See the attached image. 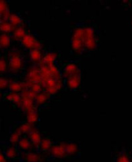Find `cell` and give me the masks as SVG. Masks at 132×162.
<instances>
[{
    "mask_svg": "<svg viewBox=\"0 0 132 162\" xmlns=\"http://www.w3.org/2000/svg\"><path fill=\"white\" fill-rule=\"evenodd\" d=\"M61 88H62V81L60 82L59 83L57 84L56 85L54 86V87H48V88H45V89H46V90H45V91L47 92L48 94H50L51 95V94H56Z\"/></svg>",
    "mask_w": 132,
    "mask_h": 162,
    "instance_id": "cell-30",
    "label": "cell"
},
{
    "mask_svg": "<svg viewBox=\"0 0 132 162\" xmlns=\"http://www.w3.org/2000/svg\"><path fill=\"white\" fill-rule=\"evenodd\" d=\"M11 38L7 34L0 35V49H5L10 46Z\"/></svg>",
    "mask_w": 132,
    "mask_h": 162,
    "instance_id": "cell-19",
    "label": "cell"
},
{
    "mask_svg": "<svg viewBox=\"0 0 132 162\" xmlns=\"http://www.w3.org/2000/svg\"><path fill=\"white\" fill-rule=\"evenodd\" d=\"M26 34L25 28L24 27V24L21 25L15 28L14 31L13 32V39L15 40V41H21L23 39Z\"/></svg>",
    "mask_w": 132,
    "mask_h": 162,
    "instance_id": "cell-11",
    "label": "cell"
},
{
    "mask_svg": "<svg viewBox=\"0 0 132 162\" xmlns=\"http://www.w3.org/2000/svg\"><path fill=\"white\" fill-rule=\"evenodd\" d=\"M19 144L20 147L24 150H28L32 148L31 143L27 138H22L19 141Z\"/></svg>",
    "mask_w": 132,
    "mask_h": 162,
    "instance_id": "cell-29",
    "label": "cell"
},
{
    "mask_svg": "<svg viewBox=\"0 0 132 162\" xmlns=\"http://www.w3.org/2000/svg\"><path fill=\"white\" fill-rule=\"evenodd\" d=\"M28 135L29 136V138L33 146H34L36 148H39L42 139L40 132L38 131V130L33 128Z\"/></svg>",
    "mask_w": 132,
    "mask_h": 162,
    "instance_id": "cell-7",
    "label": "cell"
},
{
    "mask_svg": "<svg viewBox=\"0 0 132 162\" xmlns=\"http://www.w3.org/2000/svg\"><path fill=\"white\" fill-rule=\"evenodd\" d=\"M50 97V94H48L46 91L42 92L38 94L36 98H35V100H34L36 106H40V105L42 104H43L44 102H46V101L49 99Z\"/></svg>",
    "mask_w": 132,
    "mask_h": 162,
    "instance_id": "cell-16",
    "label": "cell"
},
{
    "mask_svg": "<svg viewBox=\"0 0 132 162\" xmlns=\"http://www.w3.org/2000/svg\"><path fill=\"white\" fill-rule=\"evenodd\" d=\"M48 68H49V69H50V72H51V76H52V77H55L56 78L61 79L60 75L59 73L58 70H57V69L56 68V67L54 66V63H53V64L48 65Z\"/></svg>",
    "mask_w": 132,
    "mask_h": 162,
    "instance_id": "cell-31",
    "label": "cell"
},
{
    "mask_svg": "<svg viewBox=\"0 0 132 162\" xmlns=\"http://www.w3.org/2000/svg\"><path fill=\"white\" fill-rule=\"evenodd\" d=\"M84 46L88 50H92L96 48V42L95 37L94 30L91 28H85Z\"/></svg>",
    "mask_w": 132,
    "mask_h": 162,
    "instance_id": "cell-2",
    "label": "cell"
},
{
    "mask_svg": "<svg viewBox=\"0 0 132 162\" xmlns=\"http://www.w3.org/2000/svg\"><path fill=\"white\" fill-rule=\"evenodd\" d=\"M22 66H23V59L21 53L16 49L12 50L9 53V71L12 73H16L20 71Z\"/></svg>",
    "mask_w": 132,
    "mask_h": 162,
    "instance_id": "cell-1",
    "label": "cell"
},
{
    "mask_svg": "<svg viewBox=\"0 0 132 162\" xmlns=\"http://www.w3.org/2000/svg\"><path fill=\"white\" fill-rule=\"evenodd\" d=\"M40 147L41 149L44 151L50 150L51 147V142L50 139L48 138H44L42 139Z\"/></svg>",
    "mask_w": 132,
    "mask_h": 162,
    "instance_id": "cell-28",
    "label": "cell"
},
{
    "mask_svg": "<svg viewBox=\"0 0 132 162\" xmlns=\"http://www.w3.org/2000/svg\"><path fill=\"white\" fill-rule=\"evenodd\" d=\"M27 123L34 125V124L38 120V113L36 107H34L27 112Z\"/></svg>",
    "mask_w": 132,
    "mask_h": 162,
    "instance_id": "cell-18",
    "label": "cell"
},
{
    "mask_svg": "<svg viewBox=\"0 0 132 162\" xmlns=\"http://www.w3.org/2000/svg\"><path fill=\"white\" fill-rule=\"evenodd\" d=\"M33 128L34 127L33 125L28 123H26L25 124H22L21 126H19L18 130L21 134H22V133H27V134H28Z\"/></svg>",
    "mask_w": 132,
    "mask_h": 162,
    "instance_id": "cell-27",
    "label": "cell"
},
{
    "mask_svg": "<svg viewBox=\"0 0 132 162\" xmlns=\"http://www.w3.org/2000/svg\"><path fill=\"white\" fill-rule=\"evenodd\" d=\"M57 58V54L55 53H49L46 54V55L43 57V59L42 60L40 63H43L44 65H50L53 64L54 61H55V59ZM39 65V64H38Z\"/></svg>",
    "mask_w": 132,
    "mask_h": 162,
    "instance_id": "cell-22",
    "label": "cell"
},
{
    "mask_svg": "<svg viewBox=\"0 0 132 162\" xmlns=\"http://www.w3.org/2000/svg\"><path fill=\"white\" fill-rule=\"evenodd\" d=\"M13 25H12L9 21H4L0 23V31L3 33V34H7L13 33L15 29Z\"/></svg>",
    "mask_w": 132,
    "mask_h": 162,
    "instance_id": "cell-17",
    "label": "cell"
},
{
    "mask_svg": "<svg viewBox=\"0 0 132 162\" xmlns=\"http://www.w3.org/2000/svg\"><path fill=\"white\" fill-rule=\"evenodd\" d=\"M7 70V65L5 59L1 57L0 58V73H4Z\"/></svg>",
    "mask_w": 132,
    "mask_h": 162,
    "instance_id": "cell-33",
    "label": "cell"
},
{
    "mask_svg": "<svg viewBox=\"0 0 132 162\" xmlns=\"http://www.w3.org/2000/svg\"><path fill=\"white\" fill-rule=\"evenodd\" d=\"M21 109L25 112H27L32 109H33L34 107V100L31 99L28 97L23 91L21 92Z\"/></svg>",
    "mask_w": 132,
    "mask_h": 162,
    "instance_id": "cell-4",
    "label": "cell"
},
{
    "mask_svg": "<svg viewBox=\"0 0 132 162\" xmlns=\"http://www.w3.org/2000/svg\"><path fill=\"white\" fill-rule=\"evenodd\" d=\"M21 42L25 47L28 49L33 50V49H40L41 50L43 46L38 42V41L35 38L30 34H27L23 38V39L21 40Z\"/></svg>",
    "mask_w": 132,
    "mask_h": 162,
    "instance_id": "cell-3",
    "label": "cell"
},
{
    "mask_svg": "<svg viewBox=\"0 0 132 162\" xmlns=\"http://www.w3.org/2000/svg\"><path fill=\"white\" fill-rule=\"evenodd\" d=\"M1 98V92H0V98Z\"/></svg>",
    "mask_w": 132,
    "mask_h": 162,
    "instance_id": "cell-38",
    "label": "cell"
},
{
    "mask_svg": "<svg viewBox=\"0 0 132 162\" xmlns=\"http://www.w3.org/2000/svg\"><path fill=\"white\" fill-rule=\"evenodd\" d=\"M29 57L31 61L33 63L40 64L43 59V55L40 49H33L30 50Z\"/></svg>",
    "mask_w": 132,
    "mask_h": 162,
    "instance_id": "cell-8",
    "label": "cell"
},
{
    "mask_svg": "<svg viewBox=\"0 0 132 162\" xmlns=\"http://www.w3.org/2000/svg\"><path fill=\"white\" fill-rule=\"evenodd\" d=\"M65 149L67 155H73L77 152V146L73 143H70V144L65 143Z\"/></svg>",
    "mask_w": 132,
    "mask_h": 162,
    "instance_id": "cell-26",
    "label": "cell"
},
{
    "mask_svg": "<svg viewBox=\"0 0 132 162\" xmlns=\"http://www.w3.org/2000/svg\"><path fill=\"white\" fill-rule=\"evenodd\" d=\"M10 80L3 77H0V89H5L9 87Z\"/></svg>",
    "mask_w": 132,
    "mask_h": 162,
    "instance_id": "cell-34",
    "label": "cell"
},
{
    "mask_svg": "<svg viewBox=\"0 0 132 162\" xmlns=\"http://www.w3.org/2000/svg\"><path fill=\"white\" fill-rule=\"evenodd\" d=\"M16 155H17V152H16L15 148L13 146L9 148L6 152V155L9 158H14Z\"/></svg>",
    "mask_w": 132,
    "mask_h": 162,
    "instance_id": "cell-35",
    "label": "cell"
},
{
    "mask_svg": "<svg viewBox=\"0 0 132 162\" xmlns=\"http://www.w3.org/2000/svg\"><path fill=\"white\" fill-rule=\"evenodd\" d=\"M26 84H27V87L28 89L32 90L36 94H39L42 92V90H43V87H42L41 84L40 83H30V82H25Z\"/></svg>",
    "mask_w": 132,
    "mask_h": 162,
    "instance_id": "cell-24",
    "label": "cell"
},
{
    "mask_svg": "<svg viewBox=\"0 0 132 162\" xmlns=\"http://www.w3.org/2000/svg\"><path fill=\"white\" fill-rule=\"evenodd\" d=\"M72 45L73 49L77 53H81L84 50V42L83 39L78 38L72 36Z\"/></svg>",
    "mask_w": 132,
    "mask_h": 162,
    "instance_id": "cell-10",
    "label": "cell"
},
{
    "mask_svg": "<svg viewBox=\"0 0 132 162\" xmlns=\"http://www.w3.org/2000/svg\"><path fill=\"white\" fill-rule=\"evenodd\" d=\"M7 100L14 102L19 107H21V96L17 92H11L7 95Z\"/></svg>",
    "mask_w": 132,
    "mask_h": 162,
    "instance_id": "cell-21",
    "label": "cell"
},
{
    "mask_svg": "<svg viewBox=\"0 0 132 162\" xmlns=\"http://www.w3.org/2000/svg\"><path fill=\"white\" fill-rule=\"evenodd\" d=\"M79 72H80V70L76 65L73 64H70L66 67V69L64 70L63 76L64 77L67 78L74 75L79 73Z\"/></svg>",
    "mask_w": 132,
    "mask_h": 162,
    "instance_id": "cell-15",
    "label": "cell"
},
{
    "mask_svg": "<svg viewBox=\"0 0 132 162\" xmlns=\"http://www.w3.org/2000/svg\"><path fill=\"white\" fill-rule=\"evenodd\" d=\"M40 75V71L39 67L37 65L32 66L28 70V72L25 77V81L26 82L32 80L33 78H34V77H36Z\"/></svg>",
    "mask_w": 132,
    "mask_h": 162,
    "instance_id": "cell-14",
    "label": "cell"
},
{
    "mask_svg": "<svg viewBox=\"0 0 132 162\" xmlns=\"http://www.w3.org/2000/svg\"><path fill=\"white\" fill-rule=\"evenodd\" d=\"M10 14L7 3L5 1L0 0V23L8 21Z\"/></svg>",
    "mask_w": 132,
    "mask_h": 162,
    "instance_id": "cell-6",
    "label": "cell"
},
{
    "mask_svg": "<svg viewBox=\"0 0 132 162\" xmlns=\"http://www.w3.org/2000/svg\"><path fill=\"white\" fill-rule=\"evenodd\" d=\"M23 158L28 162H39L42 160V158L40 155L32 153V152L23 154Z\"/></svg>",
    "mask_w": 132,
    "mask_h": 162,
    "instance_id": "cell-23",
    "label": "cell"
},
{
    "mask_svg": "<svg viewBox=\"0 0 132 162\" xmlns=\"http://www.w3.org/2000/svg\"><path fill=\"white\" fill-rule=\"evenodd\" d=\"M8 21L12 25H13L15 27H17L19 26H21V25H23V21H22V20L19 17V16L14 13L10 14Z\"/></svg>",
    "mask_w": 132,
    "mask_h": 162,
    "instance_id": "cell-20",
    "label": "cell"
},
{
    "mask_svg": "<svg viewBox=\"0 0 132 162\" xmlns=\"http://www.w3.org/2000/svg\"><path fill=\"white\" fill-rule=\"evenodd\" d=\"M9 88L12 92H22L25 89L27 88L26 82H15L10 80L9 81Z\"/></svg>",
    "mask_w": 132,
    "mask_h": 162,
    "instance_id": "cell-9",
    "label": "cell"
},
{
    "mask_svg": "<svg viewBox=\"0 0 132 162\" xmlns=\"http://www.w3.org/2000/svg\"><path fill=\"white\" fill-rule=\"evenodd\" d=\"M21 135V133L17 129L14 133H13L10 137V142L12 144H15L19 141V138Z\"/></svg>",
    "mask_w": 132,
    "mask_h": 162,
    "instance_id": "cell-32",
    "label": "cell"
},
{
    "mask_svg": "<svg viewBox=\"0 0 132 162\" xmlns=\"http://www.w3.org/2000/svg\"><path fill=\"white\" fill-rule=\"evenodd\" d=\"M80 82H81V74H80V72L67 78V83L71 88H77L79 86Z\"/></svg>",
    "mask_w": 132,
    "mask_h": 162,
    "instance_id": "cell-13",
    "label": "cell"
},
{
    "mask_svg": "<svg viewBox=\"0 0 132 162\" xmlns=\"http://www.w3.org/2000/svg\"><path fill=\"white\" fill-rule=\"evenodd\" d=\"M50 151L51 155L55 158H63L67 155L65 149V143H62L60 145L51 146Z\"/></svg>",
    "mask_w": 132,
    "mask_h": 162,
    "instance_id": "cell-5",
    "label": "cell"
},
{
    "mask_svg": "<svg viewBox=\"0 0 132 162\" xmlns=\"http://www.w3.org/2000/svg\"><path fill=\"white\" fill-rule=\"evenodd\" d=\"M38 67H39L40 75L42 76V77H43V78L52 77L51 75L50 71L49 68H48V65L43 64V63H40V64L38 65Z\"/></svg>",
    "mask_w": 132,
    "mask_h": 162,
    "instance_id": "cell-25",
    "label": "cell"
},
{
    "mask_svg": "<svg viewBox=\"0 0 132 162\" xmlns=\"http://www.w3.org/2000/svg\"><path fill=\"white\" fill-rule=\"evenodd\" d=\"M61 81H62L61 79L56 78L54 77H50L43 78V81L41 82V85L44 88H46L48 87H54V86L58 84Z\"/></svg>",
    "mask_w": 132,
    "mask_h": 162,
    "instance_id": "cell-12",
    "label": "cell"
},
{
    "mask_svg": "<svg viewBox=\"0 0 132 162\" xmlns=\"http://www.w3.org/2000/svg\"><path fill=\"white\" fill-rule=\"evenodd\" d=\"M117 162H130V160H129V158L126 155L122 154L118 158Z\"/></svg>",
    "mask_w": 132,
    "mask_h": 162,
    "instance_id": "cell-36",
    "label": "cell"
},
{
    "mask_svg": "<svg viewBox=\"0 0 132 162\" xmlns=\"http://www.w3.org/2000/svg\"><path fill=\"white\" fill-rule=\"evenodd\" d=\"M0 162H7L5 157L4 156V155L1 153H0Z\"/></svg>",
    "mask_w": 132,
    "mask_h": 162,
    "instance_id": "cell-37",
    "label": "cell"
}]
</instances>
